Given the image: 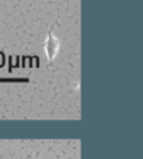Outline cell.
Listing matches in <instances>:
<instances>
[{"label": "cell", "instance_id": "6da1fadb", "mask_svg": "<svg viewBox=\"0 0 143 159\" xmlns=\"http://www.w3.org/2000/svg\"><path fill=\"white\" fill-rule=\"evenodd\" d=\"M45 45H46L48 58H49V61H52L54 57H55V54H56V51H58V41H56V38L52 35V33H49V35H48V41H46Z\"/></svg>", "mask_w": 143, "mask_h": 159}]
</instances>
